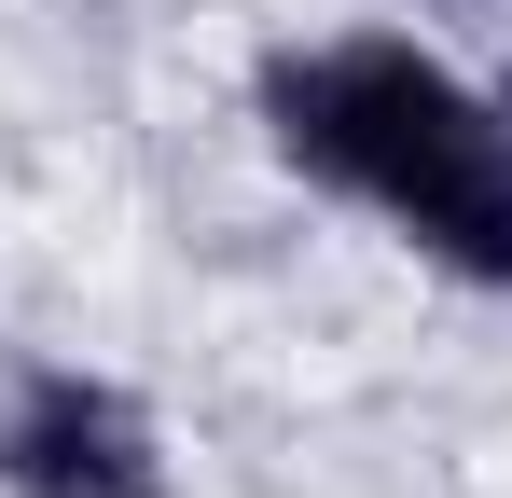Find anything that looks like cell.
<instances>
[{
  "label": "cell",
  "instance_id": "obj_1",
  "mask_svg": "<svg viewBox=\"0 0 512 498\" xmlns=\"http://www.w3.org/2000/svg\"><path fill=\"white\" fill-rule=\"evenodd\" d=\"M263 139L360 194L388 236H416L443 277L512 291V111L471 83L388 42V28H346V42H291L263 56Z\"/></svg>",
  "mask_w": 512,
  "mask_h": 498
},
{
  "label": "cell",
  "instance_id": "obj_2",
  "mask_svg": "<svg viewBox=\"0 0 512 498\" xmlns=\"http://www.w3.org/2000/svg\"><path fill=\"white\" fill-rule=\"evenodd\" d=\"M0 498H167V443L84 360L0 374Z\"/></svg>",
  "mask_w": 512,
  "mask_h": 498
},
{
  "label": "cell",
  "instance_id": "obj_3",
  "mask_svg": "<svg viewBox=\"0 0 512 498\" xmlns=\"http://www.w3.org/2000/svg\"><path fill=\"white\" fill-rule=\"evenodd\" d=\"M499 111H512V83H499Z\"/></svg>",
  "mask_w": 512,
  "mask_h": 498
}]
</instances>
